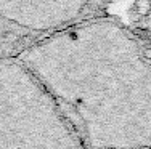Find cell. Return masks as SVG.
Listing matches in <instances>:
<instances>
[{
	"mask_svg": "<svg viewBox=\"0 0 151 149\" xmlns=\"http://www.w3.org/2000/svg\"><path fill=\"white\" fill-rule=\"evenodd\" d=\"M34 79L82 149H151V72L140 63L39 61Z\"/></svg>",
	"mask_w": 151,
	"mask_h": 149,
	"instance_id": "obj_1",
	"label": "cell"
},
{
	"mask_svg": "<svg viewBox=\"0 0 151 149\" xmlns=\"http://www.w3.org/2000/svg\"><path fill=\"white\" fill-rule=\"evenodd\" d=\"M0 149H82L34 76L0 66Z\"/></svg>",
	"mask_w": 151,
	"mask_h": 149,
	"instance_id": "obj_2",
	"label": "cell"
},
{
	"mask_svg": "<svg viewBox=\"0 0 151 149\" xmlns=\"http://www.w3.org/2000/svg\"><path fill=\"white\" fill-rule=\"evenodd\" d=\"M143 58L148 59V61H151V48H146L145 51H143Z\"/></svg>",
	"mask_w": 151,
	"mask_h": 149,
	"instance_id": "obj_3",
	"label": "cell"
}]
</instances>
